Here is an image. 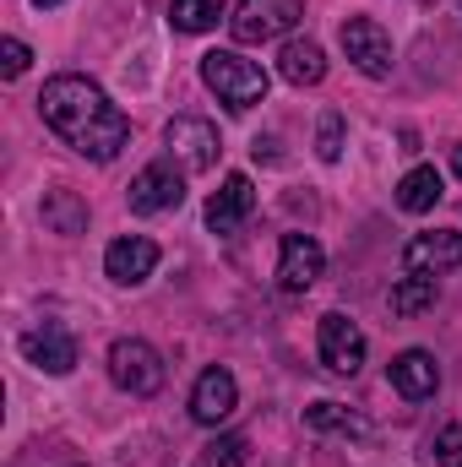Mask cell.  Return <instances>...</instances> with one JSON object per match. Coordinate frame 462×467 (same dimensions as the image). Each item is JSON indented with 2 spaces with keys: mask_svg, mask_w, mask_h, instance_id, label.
I'll return each instance as SVG.
<instances>
[{
  "mask_svg": "<svg viewBox=\"0 0 462 467\" xmlns=\"http://www.w3.org/2000/svg\"><path fill=\"white\" fill-rule=\"evenodd\" d=\"M38 115H44V125H49L71 152H82V158H93V163H115L120 147L131 141V115H125L120 104H110V93H104L99 82H88V77H77V71L44 82Z\"/></svg>",
  "mask_w": 462,
  "mask_h": 467,
  "instance_id": "6da1fadb",
  "label": "cell"
},
{
  "mask_svg": "<svg viewBox=\"0 0 462 467\" xmlns=\"http://www.w3.org/2000/svg\"><path fill=\"white\" fill-rule=\"evenodd\" d=\"M202 82L229 104L234 115H245V109H256L261 99H267V71L256 66V60H245V55H234V49H213V55H202Z\"/></svg>",
  "mask_w": 462,
  "mask_h": 467,
  "instance_id": "7a4b0ae2",
  "label": "cell"
},
{
  "mask_svg": "<svg viewBox=\"0 0 462 467\" xmlns=\"http://www.w3.org/2000/svg\"><path fill=\"white\" fill-rule=\"evenodd\" d=\"M305 16V0H239L229 16L234 44H272Z\"/></svg>",
  "mask_w": 462,
  "mask_h": 467,
  "instance_id": "3957f363",
  "label": "cell"
},
{
  "mask_svg": "<svg viewBox=\"0 0 462 467\" xmlns=\"http://www.w3.org/2000/svg\"><path fill=\"white\" fill-rule=\"evenodd\" d=\"M110 380H115L120 391H131V397H152L163 386V358L142 337H120L115 348H110Z\"/></svg>",
  "mask_w": 462,
  "mask_h": 467,
  "instance_id": "277c9868",
  "label": "cell"
},
{
  "mask_svg": "<svg viewBox=\"0 0 462 467\" xmlns=\"http://www.w3.org/2000/svg\"><path fill=\"white\" fill-rule=\"evenodd\" d=\"M338 38H343V55L364 77H392V33L375 16H348Z\"/></svg>",
  "mask_w": 462,
  "mask_h": 467,
  "instance_id": "5b68a950",
  "label": "cell"
},
{
  "mask_svg": "<svg viewBox=\"0 0 462 467\" xmlns=\"http://www.w3.org/2000/svg\"><path fill=\"white\" fill-rule=\"evenodd\" d=\"M180 202H185V180H180V169H174L169 158L147 163V169L131 180V213H142V218H152V213H174Z\"/></svg>",
  "mask_w": 462,
  "mask_h": 467,
  "instance_id": "8992f818",
  "label": "cell"
},
{
  "mask_svg": "<svg viewBox=\"0 0 462 467\" xmlns=\"http://www.w3.org/2000/svg\"><path fill=\"white\" fill-rule=\"evenodd\" d=\"M321 272H327V250L310 234H283V244H278V288L305 294Z\"/></svg>",
  "mask_w": 462,
  "mask_h": 467,
  "instance_id": "52a82bcc",
  "label": "cell"
},
{
  "mask_svg": "<svg viewBox=\"0 0 462 467\" xmlns=\"http://www.w3.org/2000/svg\"><path fill=\"white\" fill-rule=\"evenodd\" d=\"M316 348H321V364H327L332 375H353V369L364 364V332L348 321L343 310H332V316H321V327H316Z\"/></svg>",
  "mask_w": 462,
  "mask_h": 467,
  "instance_id": "ba28073f",
  "label": "cell"
},
{
  "mask_svg": "<svg viewBox=\"0 0 462 467\" xmlns=\"http://www.w3.org/2000/svg\"><path fill=\"white\" fill-rule=\"evenodd\" d=\"M163 141H169V152L185 163V169H213L218 163V152H224V141H218V130L207 125V119H196V115H180V119H169V130H163Z\"/></svg>",
  "mask_w": 462,
  "mask_h": 467,
  "instance_id": "9c48e42d",
  "label": "cell"
},
{
  "mask_svg": "<svg viewBox=\"0 0 462 467\" xmlns=\"http://www.w3.org/2000/svg\"><path fill=\"white\" fill-rule=\"evenodd\" d=\"M403 266H408V272H425V277H441V272L462 266V229L414 234L408 250H403Z\"/></svg>",
  "mask_w": 462,
  "mask_h": 467,
  "instance_id": "30bf717a",
  "label": "cell"
},
{
  "mask_svg": "<svg viewBox=\"0 0 462 467\" xmlns=\"http://www.w3.org/2000/svg\"><path fill=\"white\" fill-rule=\"evenodd\" d=\"M234 408H239V386H234L229 369H202L196 375V391H191V419L196 424H224Z\"/></svg>",
  "mask_w": 462,
  "mask_h": 467,
  "instance_id": "8fae6325",
  "label": "cell"
},
{
  "mask_svg": "<svg viewBox=\"0 0 462 467\" xmlns=\"http://www.w3.org/2000/svg\"><path fill=\"white\" fill-rule=\"evenodd\" d=\"M104 272H110L115 283H125V288L147 283V277L158 272V244L142 239V234H125V239H115V244L104 250Z\"/></svg>",
  "mask_w": 462,
  "mask_h": 467,
  "instance_id": "7c38bea8",
  "label": "cell"
},
{
  "mask_svg": "<svg viewBox=\"0 0 462 467\" xmlns=\"http://www.w3.org/2000/svg\"><path fill=\"white\" fill-rule=\"evenodd\" d=\"M386 380H392V391H397V397L425 402V397H436V386H441V364H436L425 348H408V353H397V358H392Z\"/></svg>",
  "mask_w": 462,
  "mask_h": 467,
  "instance_id": "4fadbf2b",
  "label": "cell"
},
{
  "mask_svg": "<svg viewBox=\"0 0 462 467\" xmlns=\"http://www.w3.org/2000/svg\"><path fill=\"white\" fill-rule=\"evenodd\" d=\"M250 213H256V185H250V174H229L224 191H213V202H207V229L234 234Z\"/></svg>",
  "mask_w": 462,
  "mask_h": 467,
  "instance_id": "5bb4252c",
  "label": "cell"
},
{
  "mask_svg": "<svg viewBox=\"0 0 462 467\" xmlns=\"http://www.w3.org/2000/svg\"><path fill=\"white\" fill-rule=\"evenodd\" d=\"M22 358L44 375H71L77 369V337L60 332V327H44V332H27L22 337Z\"/></svg>",
  "mask_w": 462,
  "mask_h": 467,
  "instance_id": "9a60e30c",
  "label": "cell"
},
{
  "mask_svg": "<svg viewBox=\"0 0 462 467\" xmlns=\"http://www.w3.org/2000/svg\"><path fill=\"white\" fill-rule=\"evenodd\" d=\"M278 71H283V82H294V88H316V82L327 77V55H321L316 38H294V44H283Z\"/></svg>",
  "mask_w": 462,
  "mask_h": 467,
  "instance_id": "2e32d148",
  "label": "cell"
},
{
  "mask_svg": "<svg viewBox=\"0 0 462 467\" xmlns=\"http://www.w3.org/2000/svg\"><path fill=\"white\" fill-rule=\"evenodd\" d=\"M44 223L55 234H82L88 229V202L77 191H49L44 196Z\"/></svg>",
  "mask_w": 462,
  "mask_h": 467,
  "instance_id": "e0dca14e",
  "label": "cell"
},
{
  "mask_svg": "<svg viewBox=\"0 0 462 467\" xmlns=\"http://www.w3.org/2000/svg\"><path fill=\"white\" fill-rule=\"evenodd\" d=\"M441 202V174L436 169H408L403 185H397V207L403 213H430Z\"/></svg>",
  "mask_w": 462,
  "mask_h": 467,
  "instance_id": "ac0fdd59",
  "label": "cell"
},
{
  "mask_svg": "<svg viewBox=\"0 0 462 467\" xmlns=\"http://www.w3.org/2000/svg\"><path fill=\"white\" fill-rule=\"evenodd\" d=\"M305 424L321 430V435H364V419L348 413L343 402H310L305 408Z\"/></svg>",
  "mask_w": 462,
  "mask_h": 467,
  "instance_id": "d6986e66",
  "label": "cell"
},
{
  "mask_svg": "<svg viewBox=\"0 0 462 467\" xmlns=\"http://www.w3.org/2000/svg\"><path fill=\"white\" fill-rule=\"evenodd\" d=\"M436 305V277H425V272H408L397 288H392V316H419V310H430Z\"/></svg>",
  "mask_w": 462,
  "mask_h": 467,
  "instance_id": "ffe728a7",
  "label": "cell"
},
{
  "mask_svg": "<svg viewBox=\"0 0 462 467\" xmlns=\"http://www.w3.org/2000/svg\"><path fill=\"white\" fill-rule=\"evenodd\" d=\"M224 5H229V0H174V5H169V22H174L180 33H207V27H218Z\"/></svg>",
  "mask_w": 462,
  "mask_h": 467,
  "instance_id": "44dd1931",
  "label": "cell"
},
{
  "mask_svg": "<svg viewBox=\"0 0 462 467\" xmlns=\"http://www.w3.org/2000/svg\"><path fill=\"white\" fill-rule=\"evenodd\" d=\"M202 462L207 467H245L250 462V446H245V435H218V441L202 446Z\"/></svg>",
  "mask_w": 462,
  "mask_h": 467,
  "instance_id": "7402d4cb",
  "label": "cell"
},
{
  "mask_svg": "<svg viewBox=\"0 0 462 467\" xmlns=\"http://www.w3.org/2000/svg\"><path fill=\"white\" fill-rule=\"evenodd\" d=\"M316 158H321V163H338V158H343V115H338V109H327L321 125H316Z\"/></svg>",
  "mask_w": 462,
  "mask_h": 467,
  "instance_id": "603a6c76",
  "label": "cell"
},
{
  "mask_svg": "<svg viewBox=\"0 0 462 467\" xmlns=\"http://www.w3.org/2000/svg\"><path fill=\"white\" fill-rule=\"evenodd\" d=\"M430 457H436V467H462V424H446L430 441Z\"/></svg>",
  "mask_w": 462,
  "mask_h": 467,
  "instance_id": "cb8c5ba5",
  "label": "cell"
},
{
  "mask_svg": "<svg viewBox=\"0 0 462 467\" xmlns=\"http://www.w3.org/2000/svg\"><path fill=\"white\" fill-rule=\"evenodd\" d=\"M27 60H33V49L22 38H0V77H22Z\"/></svg>",
  "mask_w": 462,
  "mask_h": 467,
  "instance_id": "d4e9b609",
  "label": "cell"
},
{
  "mask_svg": "<svg viewBox=\"0 0 462 467\" xmlns=\"http://www.w3.org/2000/svg\"><path fill=\"white\" fill-rule=\"evenodd\" d=\"M452 169H457V180H462V147H452Z\"/></svg>",
  "mask_w": 462,
  "mask_h": 467,
  "instance_id": "484cf974",
  "label": "cell"
},
{
  "mask_svg": "<svg viewBox=\"0 0 462 467\" xmlns=\"http://www.w3.org/2000/svg\"><path fill=\"white\" fill-rule=\"evenodd\" d=\"M33 5H38V11H49V5H60V0H33Z\"/></svg>",
  "mask_w": 462,
  "mask_h": 467,
  "instance_id": "4316f807",
  "label": "cell"
}]
</instances>
